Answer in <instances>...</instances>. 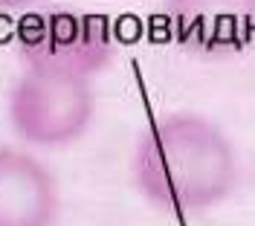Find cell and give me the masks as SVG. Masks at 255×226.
<instances>
[{"label":"cell","instance_id":"obj_3","mask_svg":"<svg viewBox=\"0 0 255 226\" xmlns=\"http://www.w3.org/2000/svg\"><path fill=\"white\" fill-rule=\"evenodd\" d=\"M15 52L23 67L93 79L116 55V35L108 15L49 6L29 9L15 23Z\"/></svg>","mask_w":255,"mask_h":226},{"label":"cell","instance_id":"obj_5","mask_svg":"<svg viewBox=\"0 0 255 226\" xmlns=\"http://www.w3.org/2000/svg\"><path fill=\"white\" fill-rule=\"evenodd\" d=\"M58 177L29 148L0 142V226H55Z\"/></svg>","mask_w":255,"mask_h":226},{"label":"cell","instance_id":"obj_2","mask_svg":"<svg viewBox=\"0 0 255 226\" xmlns=\"http://www.w3.org/2000/svg\"><path fill=\"white\" fill-rule=\"evenodd\" d=\"M6 119L26 148L76 145L96 119L93 79L23 67L6 93Z\"/></svg>","mask_w":255,"mask_h":226},{"label":"cell","instance_id":"obj_6","mask_svg":"<svg viewBox=\"0 0 255 226\" xmlns=\"http://www.w3.org/2000/svg\"><path fill=\"white\" fill-rule=\"evenodd\" d=\"M41 0H0V12H29L32 6H38Z\"/></svg>","mask_w":255,"mask_h":226},{"label":"cell","instance_id":"obj_4","mask_svg":"<svg viewBox=\"0 0 255 226\" xmlns=\"http://www.w3.org/2000/svg\"><path fill=\"white\" fill-rule=\"evenodd\" d=\"M165 26L197 58H232L255 47V0H165Z\"/></svg>","mask_w":255,"mask_h":226},{"label":"cell","instance_id":"obj_1","mask_svg":"<svg viewBox=\"0 0 255 226\" xmlns=\"http://www.w3.org/2000/svg\"><path fill=\"white\" fill-rule=\"evenodd\" d=\"M133 186L162 212H206L238 189L241 162L226 130L200 113H165L148 122L130 162Z\"/></svg>","mask_w":255,"mask_h":226}]
</instances>
